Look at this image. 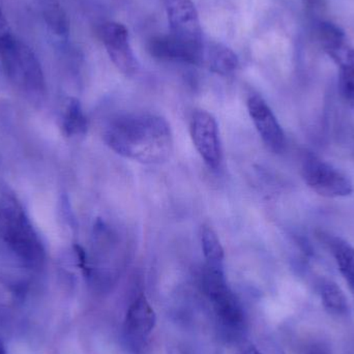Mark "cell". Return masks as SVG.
Masks as SVG:
<instances>
[{
	"mask_svg": "<svg viewBox=\"0 0 354 354\" xmlns=\"http://www.w3.org/2000/svg\"><path fill=\"white\" fill-rule=\"evenodd\" d=\"M104 140L118 155L149 165L168 161L174 151V135L167 120L147 112L114 118L106 128Z\"/></svg>",
	"mask_w": 354,
	"mask_h": 354,
	"instance_id": "1",
	"label": "cell"
},
{
	"mask_svg": "<svg viewBox=\"0 0 354 354\" xmlns=\"http://www.w3.org/2000/svg\"><path fill=\"white\" fill-rule=\"evenodd\" d=\"M0 241L25 264L39 266L44 261L43 243L24 210L12 199L0 202Z\"/></svg>",
	"mask_w": 354,
	"mask_h": 354,
	"instance_id": "2",
	"label": "cell"
},
{
	"mask_svg": "<svg viewBox=\"0 0 354 354\" xmlns=\"http://www.w3.org/2000/svg\"><path fill=\"white\" fill-rule=\"evenodd\" d=\"M0 59L10 80L31 91L43 88L45 79L35 52L12 33L0 41Z\"/></svg>",
	"mask_w": 354,
	"mask_h": 354,
	"instance_id": "3",
	"label": "cell"
},
{
	"mask_svg": "<svg viewBox=\"0 0 354 354\" xmlns=\"http://www.w3.org/2000/svg\"><path fill=\"white\" fill-rule=\"evenodd\" d=\"M203 286L220 324L230 334H237L243 328L245 316L239 301L227 284L222 268L206 266Z\"/></svg>",
	"mask_w": 354,
	"mask_h": 354,
	"instance_id": "4",
	"label": "cell"
},
{
	"mask_svg": "<svg viewBox=\"0 0 354 354\" xmlns=\"http://www.w3.org/2000/svg\"><path fill=\"white\" fill-rule=\"evenodd\" d=\"M301 176L310 189L324 197H347L353 193V183L346 174L317 158L305 160Z\"/></svg>",
	"mask_w": 354,
	"mask_h": 354,
	"instance_id": "5",
	"label": "cell"
},
{
	"mask_svg": "<svg viewBox=\"0 0 354 354\" xmlns=\"http://www.w3.org/2000/svg\"><path fill=\"white\" fill-rule=\"evenodd\" d=\"M191 136L206 165L214 169L218 168L222 162V147L214 116L204 110H197L192 116Z\"/></svg>",
	"mask_w": 354,
	"mask_h": 354,
	"instance_id": "6",
	"label": "cell"
},
{
	"mask_svg": "<svg viewBox=\"0 0 354 354\" xmlns=\"http://www.w3.org/2000/svg\"><path fill=\"white\" fill-rule=\"evenodd\" d=\"M170 35L189 45L202 47V28L197 8L192 0H165Z\"/></svg>",
	"mask_w": 354,
	"mask_h": 354,
	"instance_id": "7",
	"label": "cell"
},
{
	"mask_svg": "<svg viewBox=\"0 0 354 354\" xmlns=\"http://www.w3.org/2000/svg\"><path fill=\"white\" fill-rule=\"evenodd\" d=\"M102 39L116 68L126 76H133L138 68V62L131 46L127 27L122 23H106L102 27Z\"/></svg>",
	"mask_w": 354,
	"mask_h": 354,
	"instance_id": "8",
	"label": "cell"
},
{
	"mask_svg": "<svg viewBox=\"0 0 354 354\" xmlns=\"http://www.w3.org/2000/svg\"><path fill=\"white\" fill-rule=\"evenodd\" d=\"M250 118L263 142L274 153H281L286 145L282 127L266 100L259 95H250L248 99Z\"/></svg>",
	"mask_w": 354,
	"mask_h": 354,
	"instance_id": "9",
	"label": "cell"
},
{
	"mask_svg": "<svg viewBox=\"0 0 354 354\" xmlns=\"http://www.w3.org/2000/svg\"><path fill=\"white\" fill-rule=\"evenodd\" d=\"M203 48L204 45L202 47L189 45L171 35L155 37L149 45L151 55L159 59L193 64H202Z\"/></svg>",
	"mask_w": 354,
	"mask_h": 354,
	"instance_id": "10",
	"label": "cell"
},
{
	"mask_svg": "<svg viewBox=\"0 0 354 354\" xmlns=\"http://www.w3.org/2000/svg\"><path fill=\"white\" fill-rule=\"evenodd\" d=\"M157 324V315L145 295H141L133 301L127 312L124 330L135 340H145L151 336Z\"/></svg>",
	"mask_w": 354,
	"mask_h": 354,
	"instance_id": "11",
	"label": "cell"
},
{
	"mask_svg": "<svg viewBox=\"0 0 354 354\" xmlns=\"http://www.w3.org/2000/svg\"><path fill=\"white\" fill-rule=\"evenodd\" d=\"M202 64L212 72L227 76L236 71L239 60L230 48L222 44L212 43L204 45Z\"/></svg>",
	"mask_w": 354,
	"mask_h": 354,
	"instance_id": "12",
	"label": "cell"
},
{
	"mask_svg": "<svg viewBox=\"0 0 354 354\" xmlns=\"http://www.w3.org/2000/svg\"><path fill=\"white\" fill-rule=\"evenodd\" d=\"M339 66V91L341 95L354 105V48L348 44L330 54Z\"/></svg>",
	"mask_w": 354,
	"mask_h": 354,
	"instance_id": "13",
	"label": "cell"
},
{
	"mask_svg": "<svg viewBox=\"0 0 354 354\" xmlns=\"http://www.w3.org/2000/svg\"><path fill=\"white\" fill-rule=\"evenodd\" d=\"M328 245L343 279L354 295V248L340 237H328Z\"/></svg>",
	"mask_w": 354,
	"mask_h": 354,
	"instance_id": "14",
	"label": "cell"
},
{
	"mask_svg": "<svg viewBox=\"0 0 354 354\" xmlns=\"http://www.w3.org/2000/svg\"><path fill=\"white\" fill-rule=\"evenodd\" d=\"M320 297L324 309L335 316H345L349 312L348 301L339 285L324 281L320 285Z\"/></svg>",
	"mask_w": 354,
	"mask_h": 354,
	"instance_id": "15",
	"label": "cell"
},
{
	"mask_svg": "<svg viewBox=\"0 0 354 354\" xmlns=\"http://www.w3.org/2000/svg\"><path fill=\"white\" fill-rule=\"evenodd\" d=\"M44 20L50 29L59 37H66L70 30V21L58 0H41Z\"/></svg>",
	"mask_w": 354,
	"mask_h": 354,
	"instance_id": "16",
	"label": "cell"
},
{
	"mask_svg": "<svg viewBox=\"0 0 354 354\" xmlns=\"http://www.w3.org/2000/svg\"><path fill=\"white\" fill-rule=\"evenodd\" d=\"M62 128L68 136H82L87 132L88 122L80 102L70 99L64 110Z\"/></svg>",
	"mask_w": 354,
	"mask_h": 354,
	"instance_id": "17",
	"label": "cell"
},
{
	"mask_svg": "<svg viewBox=\"0 0 354 354\" xmlns=\"http://www.w3.org/2000/svg\"><path fill=\"white\" fill-rule=\"evenodd\" d=\"M202 251L207 266L222 268L224 249L216 231L210 226H203L200 231Z\"/></svg>",
	"mask_w": 354,
	"mask_h": 354,
	"instance_id": "18",
	"label": "cell"
},
{
	"mask_svg": "<svg viewBox=\"0 0 354 354\" xmlns=\"http://www.w3.org/2000/svg\"><path fill=\"white\" fill-rule=\"evenodd\" d=\"M316 35L322 49L330 55L346 45L344 31L332 22H320L316 27Z\"/></svg>",
	"mask_w": 354,
	"mask_h": 354,
	"instance_id": "19",
	"label": "cell"
},
{
	"mask_svg": "<svg viewBox=\"0 0 354 354\" xmlns=\"http://www.w3.org/2000/svg\"><path fill=\"white\" fill-rule=\"evenodd\" d=\"M231 354H262V353L250 341L239 340L233 345Z\"/></svg>",
	"mask_w": 354,
	"mask_h": 354,
	"instance_id": "20",
	"label": "cell"
},
{
	"mask_svg": "<svg viewBox=\"0 0 354 354\" xmlns=\"http://www.w3.org/2000/svg\"><path fill=\"white\" fill-rule=\"evenodd\" d=\"M304 354H332L330 348L322 342L310 343L305 349Z\"/></svg>",
	"mask_w": 354,
	"mask_h": 354,
	"instance_id": "21",
	"label": "cell"
},
{
	"mask_svg": "<svg viewBox=\"0 0 354 354\" xmlns=\"http://www.w3.org/2000/svg\"><path fill=\"white\" fill-rule=\"evenodd\" d=\"M10 31L8 28V21L0 8V41L6 37V35H10Z\"/></svg>",
	"mask_w": 354,
	"mask_h": 354,
	"instance_id": "22",
	"label": "cell"
},
{
	"mask_svg": "<svg viewBox=\"0 0 354 354\" xmlns=\"http://www.w3.org/2000/svg\"><path fill=\"white\" fill-rule=\"evenodd\" d=\"M306 1H307L308 8L318 10H322L324 0H306Z\"/></svg>",
	"mask_w": 354,
	"mask_h": 354,
	"instance_id": "23",
	"label": "cell"
},
{
	"mask_svg": "<svg viewBox=\"0 0 354 354\" xmlns=\"http://www.w3.org/2000/svg\"><path fill=\"white\" fill-rule=\"evenodd\" d=\"M0 354H6V351H4L3 346H2L1 343H0Z\"/></svg>",
	"mask_w": 354,
	"mask_h": 354,
	"instance_id": "24",
	"label": "cell"
}]
</instances>
